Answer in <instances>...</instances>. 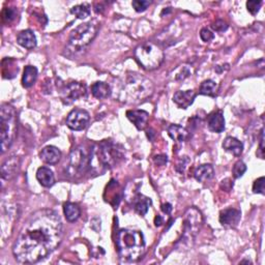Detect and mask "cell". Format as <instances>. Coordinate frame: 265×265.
Masks as SVG:
<instances>
[{
	"label": "cell",
	"instance_id": "1",
	"mask_svg": "<svg viewBox=\"0 0 265 265\" xmlns=\"http://www.w3.org/2000/svg\"><path fill=\"white\" fill-rule=\"evenodd\" d=\"M62 238L60 217L54 210L42 209L30 217L22 228L13 253L21 263H36L54 251Z\"/></svg>",
	"mask_w": 265,
	"mask_h": 265
},
{
	"label": "cell",
	"instance_id": "2",
	"mask_svg": "<svg viewBox=\"0 0 265 265\" xmlns=\"http://www.w3.org/2000/svg\"><path fill=\"white\" fill-rule=\"evenodd\" d=\"M116 247L121 260L137 261L145 252L144 236L140 231L121 229L116 236Z\"/></svg>",
	"mask_w": 265,
	"mask_h": 265
},
{
	"label": "cell",
	"instance_id": "3",
	"mask_svg": "<svg viewBox=\"0 0 265 265\" xmlns=\"http://www.w3.org/2000/svg\"><path fill=\"white\" fill-rule=\"evenodd\" d=\"M154 93L153 82L139 74H130L121 89V98L127 103H139Z\"/></svg>",
	"mask_w": 265,
	"mask_h": 265
},
{
	"label": "cell",
	"instance_id": "4",
	"mask_svg": "<svg viewBox=\"0 0 265 265\" xmlns=\"http://www.w3.org/2000/svg\"><path fill=\"white\" fill-rule=\"evenodd\" d=\"M17 113L13 106L3 104L0 109V141L1 153L9 149L16 138Z\"/></svg>",
	"mask_w": 265,
	"mask_h": 265
},
{
	"label": "cell",
	"instance_id": "5",
	"mask_svg": "<svg viewBox=\"0 0 265 265\" xmlns=\"http://www.w3.org/2000/svg\"><path fill=\"white\" fill-rule=\"evenodd\" d=\"M135 56L137 62L144 69L153 71L162 64L164 60V52L157 45L146 42L136 48Z\"/></svg>",
	"mask_w": 265,
	"mask_h": 265
},
{
	"label": "cell",
	"instance_id": "6",
	"mask_svg": "<svg viewBox=\"0 0 265 265\" xmlns=\"http://www.w3.org/2000/svg\"><path fill=\"white\" fill-rule=\"evenodd\" d=\"M97 33V26L88 22V23L81 24L76 27L71 32L69 40V47L73 52H77L87 47L92 43Z\"/></svg>",
	"mask_w": 265,
	"mask_h": 265
},
{
	"label": "cell",
	"instance_id": "7",
	"mask_svg": "<svg viewBox=\"0 0 265 265\" xmlns=\"http://www.w3.org/2000/svg\"><path fill=\"white\" fill-rule=\"evenodd\" d=\"M123 148H120L117 144L105 140L98 144L97 156L100 162L106 168H113L118 164V162L123 158L124 153Z\"/></svg>",
	"mask_w": 265,
	"mask_h": 265
},
{
	"label": "cell",
	"instance_id": "8",
	"mask_svg": "<svg viewBox=\"0 0 265 265\" xmlns=\"http://www.w3.org/2000/svg\"><path fill=\"white\" fill-rule=\"evenodd\" d=\"M92 163V156H89L85 148L77 147L72 151L69 161V168L67 172L71 176L82 175L90 167Z\"/></svg>",
	"mask_w": 265,
	"mask_h": 265
},
{
	"label": "cell",
	"instance_id": "9",
	"mask_svg": "<svg viewBox=\"0 0 265 265\" xmlns=\"http://www.w3.org/2000/svg\"><path fill=\"white\" fill-rule=\"evenodd\" d=\"M86 94L87 90L85 84L80 82H71L62 89L60 97H62V101L64 104L71 105L74 102L80 100V98L85 97Z\"/></svg>",
	"mask_w": 265,
	"mask_h": 265
},
{
	"label": "cell",
	"instance_id": "10",
	"mask_svg": "<svg viewBox=\"0 0 265 265\" xmlns=\"http://www.w3.org/2000/svg\"><path fill=\"white\" fill-rule=\"evenodd\" d=\"M89 113L82 109L73 110L66 118V125L73 131H82L88 125Z\"/></svg>",
	"mask_w": 265,
	"mask_h": 265
},
{
	"label": "cell",
	"instance_id": "11",
	"mask_svg": "<svg viewBox=\"0 0 265 265\" xmlns=\"http://www.w3.org/2000/svg\"><path fill=\"white\" fill-rule=\"evenodd\" d=\"M126 116L140 131L146 127L149 118L148 113L143 110H128L126 112Z\"/></svg>",
	"mask_w": 265,
	"mask_h": 265
},
{
	"label": "cell",
	"instance_id": "12",
	"mask_svg": "<svg viewBox=\"0 0 265 265\" xmlns=\"http://www.w3.org/2000/svg\"><path fill=\"white\" fill-rule=\"evenodd\" d=\"M196 97V94L193 90H179L173 95V102L175 103L179 108L187 109L194 103Z\"/></svg>",
	"mask_w": 265,
	"mask_h": 265
},
{
	"label": "cell",
	"instance_id": "13",
	"mask_svg": "<svg viewBox=\"0 0 265 265\" xmlns=\"http://www.w3.org/2000/svg\"><path fill=\"white\" fill-rule=\"evenodd\" d=\"M240 211L235 208H227L219 214V222L223 226H235L240 219Z\"/></svg>",
	"mask_w": 265,
	"mask_h": 265
},
{
	"label": "cell",
	"instance_id": "14",
	"mask_svg": "<svg viewBox=\"0 0 265 265\" xmlns=\"http://www.w3.org/2000/svg\"><path fill=\"white\" fill-rule=\"evenodd\" d=\"M19 168V158L17 156H11L1 166V176L3 179L9 180L13 178Z\"/></svg>",
	"mask_w": 265,
	"mask_h": 265
},
{
	"label": "cell",
	"instance_id": "15",
	"mask_svg": "<svg viewBox=\"0 0 265 265\" xmlns=\"http://www.w3.org/2000/svg\"><path fill=\"white\" fill-rule=\"evenodd\" d=\"M60 157H62V153L55 146H46L41 153L42 160L50 165L57 164L60 161Z\"/></svg>",
	"mask_w": 265,
	"mask_h": 265
},
{
	"label": "cell",
	"instance_id": "16",
	"mask_svg": "<svg viewBox=\"0 0 265 265\" xmlns=\"http://www.w3.org/2000/svg\"><path fill=\"white\" fill-rule=\"evenodd\" d=\"M17 42L20 46L24 47L28 50H31L36 47V37L31 30H23L17 36Z\"/></svg>",
	"mask_w": 265,
	"mask_h": 265
},
{
	"label": "cell",
	"instance_id": "17",
	"mask_svg": "<svg viewBox=\"0 0 265 265\" xmlns=\"http://www.w3.org/2000/svg\"><path fill=\"white\" fill-rule=\"evenodd\" d=\"M208 127L214 133H222L225 130V118L222 111H217L209 116Z\"/></svg>",
	"mask_w": 265,
	"mask_h": 265
},
{
	"label": "cell",
	"instance_id": "18",
	"mask_svg": "<svg viewBox=\"0 0 265 265\" xmlns=\"http://www.w3.org/2000/svg\"><path fill=\"white\" fill-rule=\"evenodd\" d=\"M215 175L214 167L209 164H204L199 166L198 168H196L194 172V177L197 181L200 183H205V181L210 180Z\"/></svg>",
	"mask_w": 265,
	"mask_h": 265
},
{
	"label": "cell",
	"instance_id": "19",
	"mask_svg": "<svg viewBox=\"0 0 265 265\" xmlns=\"http://www.w3.org/2000/svg\"><path fill=\"white\" fill-rule=\"evenodd\" d=\"M36 178L39 180V183L45 187H50L55 184L54 174H53L52 170L47 167L39 168L36 172Z\"/></svg>",
	"mask_w": 265,
	"mask_h": 265
},
{
	"label": "cell",
	"instance_id": "20",
	"mask_svg": "<svg viewBox=\"0 0 265 265\" xmlns=\"http://www.w3.org/2000/svg\"><path fill=\"white\" fill-rule=\"evenodd\" d=\"M223 148L228 153H231L233 156H239L244 150V144L236 138L227 137L223 142Z\"/></svg>",
	"mask_w": 265,
	"mask_h": 265
},
{
	"label": "cell",
	"instance_id": "21",
	"mask_svg": "<svg viewBox=\"0 0 265 265\" xmlns=\"http://www.w3.org/2000/svg\"><path fill=\"white\" fill-rule=\"evenodd\" d=\"M168 135L170 138L177 143L185 142L188 138V132L185 127L178 125H171L168 127Z\"/></svg>",
	"mask_w": 265,
	"mask_h": 265
},
{
	"label": "cell",
	"instance_id": "22",
	"mask_svg": "<svg viewBox=\"0 0 265 265\" xmlns=\"http://www.w3.org/2000/svg\"><path fill=\"white\" fill-rule=\"evenodd\" d=\"M92 94L94 97L100 98H107L111 94V88L110 86L105 82H95L92 86Z\"/></svg>",
	"mask_w": 265,
	"mask_h": 265
},
{
	"label": "cell",
	"instance_id": "23",
	"mask_svg": "<svg viewBox=\"0 0 265 265\" xmlns=\"http://www.w3.org/2000/svg\"><path fill=\"white\" fill-rule=\"evenodd\" d=\"M37 78V69L33 65H27L24 69L23 78H22V84L25 88L31 87Z\"/></svg>",
	"mask_w": 265,
	"mask_h": 265
},
{
	"label": "cell",
	"instance_id": "24",
	"mask_svg": "<svg viewBox=\"0 0 265 265\" xmlns=\"http://www.w3.org/2000/svg\"><path fill=\"white\" fill-rule=\"evenodd\" d=\"M63 213L65 216V218L69 222H75L80 218L81 210L77 204L72 202H66L63 205Z\"/></svg>",
	"mask_w": 265,
	"mask_h": 265
},
{
	"label": "cell",
	"instance_id": "25",
	"mask_svg": "<svg viewBox=\"0 0 265 265\" xmlns=\"http://www.w3.org/2000/svg\"><path fill=\"white\" fill-rule=\"evenodd\" d=\"M150 203H151V201L149 198H147V197L138 195L137 197H136V200L134 203V208L140 216H145L147 214L149 206H150Z\"/></svg>",
	"mask_w": 265,
	"mask_h": 265
},
{
	"label": "cell",
	"instance_id": "26",
	"mask_svg": "<svg viewBox=\"0 0 265 265\" xmlns=\"http://www.w3.org/2000/svg\"><path fill=\"white\" fill-rule=\"evenodd\" d=\"M218 89V85L213 80H205L202 82L200 85L199 94L203 95H208V96H215L217 94V92Z\"/></svg>",
	"mask_w": 265,
	"mask_h": 265
},
{
	"label": "cell",
	"instance_id": "27",
	"mask_svg": "<svg viewBox=\"0 0 265 265\" xmlns=\"http://www.w3.org/2000/svg\"><path fill=\"white\" fill-rule=\"evenodd\" d=\"M71 13L79 19H85L90 15V6L87 3L76 5L71 10Z\"/></svg>",
	"mask_w": 265,
	"mask_h": 265
},
{
	"label": "cell",
	"instance_id": "28",
	"mask_svg": "<svg viewBox=\"0 0 265 265\" xmlns=\"http://www.w3.org/2000/svg\"><path fill=\"white\" fill-rule=\"evenodd\" d=\"M16 17H17V11L15 10L14 7H5L1 13V18H2L3 23H6V24L12 23V22L16 19Z\"/></svg>",
	"mask_w": 265,
	"mask_h": 265
},
{
	"label": "cell",
	"instance_id": "29",
	"mask_svg": "<svg viewBox=\"0 0 265 265\" xmlns=\"http://www.w3.org/2000/svg\"><path fill=\"white\" fill-rule=\"evenodd\" d=\"M247 171V166L246 164L242 161H238L237 163H235V165L233 166V176L234 178H240Z\"/></svg>",
	"mask_w": 265,
	"mask_h": 265
},
{
	"label": "cell",
	"instance_id": "30",
	"mask_svg": "<svg viewBox=\"0 0 265 265\" xmlns=\"http://www.w3.org/2000/svg\"><path fill=\"white\" fill-rule=\"evenodd\" d=\"M149 4H150V2L146 1V0H135V1L132 2V5L135 9V11L138 12V13L146 11Z\"/></svg>",
	"mask_w": 265,
	"mask_h": 265
},
{
	"label": "cell",
	"instance_id": "31",
	"mask_svg": "<svg viewBox=\"0 0 265 265\" xmlns=\"http://www.w3.org/2000/svg\"><path fill=\"white\" fill-rule=\"evenodd\" d=\"M261 5H262V1H256V0H253V1L247 2V9L252 15H256L259 12Z\"/></svg>",
	"mask_w": 265,
	"mask_h": 265
},
{
	"label": "cell",
	"instance_id": "32",
	"mask_svg": "<svg viewBox=\"0 0 265 265\" xmlns=\"http://www.w3.org/2000/svg\"><path fill=\"white\" fill-rule=\"evenodd\" d=\"M200 37L203 42L208 43V42L214 40L215 34L211 32L208 28H202L201 31H200Z\"/></svg>",
	"mask_w": 265,
	"mask_h": 265
},
{
	"label": "cell",
	"instance_id": "33",
	"mask_svg": "<svg viewBox=\"0 0 265 265\" xmlns=\"http://www.w3.org/2000/svg\"><path fill=\"white\" fill-rule=\"evenodd\" d=\"M253 192L258 194H264V177L257 179L253 185Z\"/></svg>",
	"mask_w": 265,
	"mask_h": 265
},
{
	"label": "cell",
	"instance_id": "34",
	"mask_svg": "<svg viewBox=\"0 0 265 265\" xmlns=\"http://www.w3.org/2000/svg\"><path fill=\"white\" fill-rule=\"evenodd\" d=\"M211 27H213L218 32H224L228 29V24H227L223 20H217L215 23L211 25Z\"/></svg>",
	"mask_w": 265,
	"mask_h": 265
},
{
	"label": "cell",
	"instance_id": "35",
	"mask_svg": "<svg viewBox=\"0 0 265 265\" xmlns=\"http://www.w3.org/2000/svg\"><path fill=\"white\" fill-rule=\"evenodd\" d=\"M167 161H168L167 156H155V162H156V164L160 165V166L165 165L166 163H167Z\"/></svg>",
	"mask_w": 265,
	"mask_h": 265
},
{
	"label": "cell",
	"instance_id": "36",
	"mask_svg": "<svg viewBox=\"0 0 265 265\" xmlns=\"http://www.w3.org/2000/svg\"><path fill=\"white\" fill-rule=\"evenodd\" d=\"M162 210H163V213H165L166 215H169L172 211V205L170 203H165L162 205Z\"/></svg>",
	"mask_w": 265,
	"mask_h": 265
},
{
	"label": "cell",
	"instance_id": "37",
	"mask_svg": "<svg viewBox=\"0 0 265 265\" xmlns=\"http://www.w3.org/2000/svg\"><path fill=\"white\" fill-rule=\"evenodd\" d=\"M263 143H264V128H262V130H261V140H260V150H261L262 155H263V151H264Z\"/></svg>",
	"mask_w": 265,
	"mask_h": 265
},
{
	"label": "cell",
	"instance_id": "38",
	"mask_svg": "<svg viewBox=\"0 0 265 265\" xmlns=\"http://www.w3.org/2000/svg\"><path fill=\"white\" fill-rule=\"evenodd\" d=\"M155 224H156V226H161V225L163 224V218H162L161 216H157V217L156 218V219H155Z\"/></svg>",
	"mask_w": 265,
	"mask_h": 265
}]
</instances>
